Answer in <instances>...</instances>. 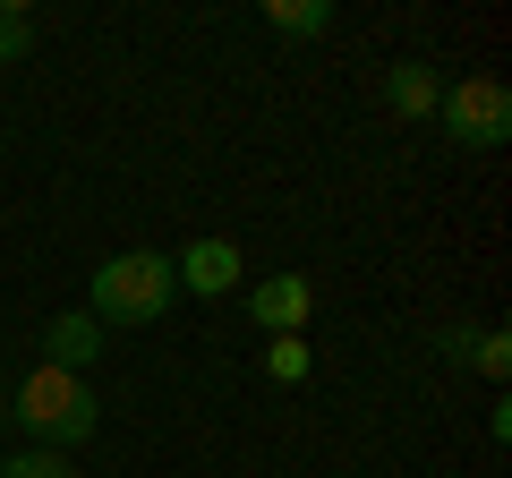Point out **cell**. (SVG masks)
I'll list each match as a JSON object with an SVG mask.
<instances>
[{
	"mask_svg": "<svg viewBox=\"0 0 512 478\" xmlns=\"http://www.w3.org/2000/svg\"><path fill=\"white\" fill-rule=\"evenodd\" d=\"M9 419H18L26 436L43 444V453H69V444H86L94 427H103V402H94L86 376H69V368H35L18 393H9Z\"/></svg>",
	"mask_w": 512,
	"mask_h": 478,
	"instance_id": "1",
	"label": "cell"
},
{
	"mask_svg": "<svg viewBox=\"0 0 512 478\" xmlns=\"http://www.w3.org/2000/svg\"><path fill=\"white\" fill-rule=\"evenodd\" d=\"M180 299V282H171V257H154V248H120V257L94 265V325H154V316Z\"/></svg>",
	"mask_w": 512,
	"mask_h": 478,
	"instance_id": "2",
	"label": "cell"
},
{
	"mask_svg": "<svg viewBox=\"0 0 512 478\" xmlns=\"http://www.w3.org/2000/svg\"><path fill=\"white\" fill-rule=\"evenodd\" d=\"M436 120L453 129V146L495 154L512 137V86H504V77H461V86L436 94Z\"/></svg>",
	"mask_w": 512,
	"mask_h": 478,
	"instance_id": "3",
	"label": "cell"
},
{
	"mask_svg": "<svg viewBox=\"0 0 512 478\" xmlns=\"http://www.w3.org/2000/svg\"><path fill=\"white\" fill-rule=\"evenodd\" d=\"M239 274H248V265H239V248H231V239H188L180 257H171V282H188L197 299L239 291Z\"/></svg>",
	"mask_w": 512,
	"mask_h": 478,
	"instance_id": "4",
	"label": "cell"
},
{
	"mask_svg": "<svg viewBox=\"0 0 512 478\" xmlns=\"http://www.w3.org/2000/svg\"><path fill=\"white\" fill-rule=\"evenodd\" d=\"M308 308H316L308 274H265V282L248 291V316H256L265 333H299V325H308Z\"/></svg>",
	"mask_w": 512,
	"mask_h": 478,
	"instance_id": "5",
	"label": "cell"
},
{
	"mask_svg": "<svg viewBox=\"0 0 512 478\" xmlns=\"http://www.w3.org/2000/svg\"><path fill=\"white\" fill-rule=\"evenodd\" d=\"M94 359H103V325H94L86 308H77V316H52V333H43V368H69V376H86Z\"/></svg>",
	"mask_w": 512,
	"mask_h": 478,
	"instance_id": "6",
	"label": "cell"
},
{
	"mask_svg": "<svg viewBox=\"0 0 512 478\" xmlns=\"http://www.w3.org/2000/svg\"><path fill=\"white\" fill-rule=\"evenodd\" d=\"M436 69H427V60H393V77H384V103L402 111V120H427V111H436Z\"/></svg>",
	"mask_w": 512,
	"mask_h": 478,
	"instance_id": "7",
	"label": "cell"
},
{
	"mask_svg": "<svg viewBox=\"0 0 512 478\" xmlns=\"http://www.w3.org/2000/svg\"><path fill=\"white\" fill-rule=\"evenodd\" d=\"M265 26H274V35H325L333 0H265Z\"/></svg>",
	"mask_w": 512,
	"mask_h": 478,
	"instance_id": "8",
	"label": "cell"
},
{
	"mask_svg": "<svg viewBox=\"0 0 512 478\" xmlns=\"http://www.w3.org/2000/svg\"><path fill=\"white\" fill-rule=\"evenodd\" d=\"M26 52H35V18L18 0H0V60H26Z\"/></svg>",
	"mask_w": 512,
	"mask_h": 478,
	"instance_id": "9",
	"label": "cell"
},
{
	"mask_svg": "<svg viewBox=\"0 0 512 478\" xmlns=\"http://www.w3.org/2000/svg\"><path fill=\"white\" fill-rule=\"evenodd\" d=\"M0 478H77V470H69V453H43V444H35V453L0 461Z\"/></svg>",
	"mask_w": 512,
	"mask_h": 478,
	"instance_id": "10",
	"label": "cell"
},
{
	"mask_svg": "<svg viewBox=\"0 0 512 478\" xmlns=\"http://www.w3.org/2000/svg\"><path fill=\"white\" fill-rule=\"evenodd\" d=\"M265 368H274L282 385H299V376H308V342H299V333H274V350H265Z\"/></svg>",
	"mask_w": 512,
	"mask_h": 478,
	"instance_id": "11",
	"label": "cell"
},
{
	"mask_svg": "<svg viewBox=\"0 0 512 478\" xmlns=\"http://www.w3.org/2000/svg\"><path fill=\"white\" fill-rule=\"evenodd\" d=\"M470 368H487V376H512V350H504V333H470Z\"/></svg>",
	"mask_w": 512,
	"mask_h": 478,
	"instance_id": "12",
	"label": "cell"
}]
</instances>
